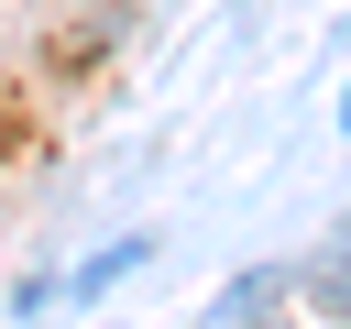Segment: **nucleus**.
Here are the masks:
<instances>
[]
</instances>
